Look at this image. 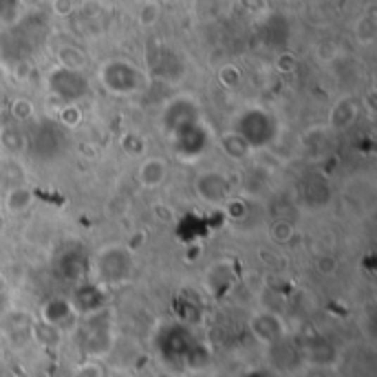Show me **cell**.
Wrapping results in <instances>:
<instances>
[{"label": "cell", "mask_w": 377, "mask_h": 377, "mask_svg": "<svg viewBox=\"0 0 377 377\" xmlns=\"http://www.w3.org/2000/svg\"><path fill=\"white\" fill-rule=\"evenodd\" d=\"M166 179H168V161L166 159L151 155L141 161V166L137 170V181L141 188L157 190L166 184Z\"/></svg>", "instance_id": "obj_1"}, {"label": "cell", "mask_w": 377, "mask_h": 377, "mask_svg": "<svg viewBox=\"0 0 377 377\" xmlns=\"http://www.w3.org/2000/svg\"><path fill=\"white\" fill-rule=\"evenodd\" d=\"M159 15H161V9L159 5L155 3V0H151V3H143L141 11H139V23L143 27H153L157 20H159Z\"/></svg>", "instance_id": "obj_7"}, {"label": "cell", "mask_w": 377, "mask_h": 377, "mask_svg": "<svg viewBox=\"0 0 377 377\" xmlns=\"http://www.w3.org/2000/svg\"><path fill=\"white\" fill-rule=\"evenodd\" d=\"M225 212H227V215L232 217V219H243L245 215H248V207H245L243 201L236 199V201H229V203H227Z\"/></svg>", "instance_id": "obj_10"}, {"label": "cell", "mask_w": 377, "mask_h": 377, "mask_svg": "<svg viewBox=\"0 0 377 377\" xmlns=\"http://www.w3.org/2000/svg\"><path fill=\"white\" fill-rule=\"evenodd\" d=\"M357 117V106L351 100H340V104L331 113V126L338 130L349 128Z\"/></svg>", "instance_id": "obj_3"}, {"label": "cell", "mask_w": 377, "mask_h": 377, "mask_svg": "<svg viewBox=\"0 0 377 377\" xmlns=\"http://www.w3.org/2000/svg\"><path fill=\"white\" fill-rule=\"evenodd\" d=\"M34 113H36V108H34V104L27 100V97H18V100H13V104H11V115L18 122L31 120V117H34Z\"/></svg>", "instance_id": "obj_6"}, {"label": "cell", "mask_w": 377, "mask_h": 377, "mask_svg": "<svg viewBox=\"0 0 377 377\" xmlns=\"http://www.w3.org/2000/svg\"><path fill=\"white\" fill-rule=\"evenodd\" d=\"M316 267H318V271H320L322 276H336V271H338V260H336V256H331V254H322V256L316 260Z\"/></svg>", "instance_id": "obj_8"}, {"label": "cell", "mask_w": 377, "mask_h": 377, "mask_svg": "<svg viewBox=\"0 0 377 377\" xmlns=\"http://www.w3.org/2000/svg\"><path fill=\"white\" fill-rule=\"evenodd\" d=\"M293 236V225L287 223V221H276L271 227H269V238L278 245H285L289 243Z\"/></svg>", "instance_id": "obj_5"}, {"label": "cell", "mask_w": 377, "mask_h": 377, "mask_svg": "<svg viewBox=\"0 0 377 377\" xmlns=\"http://www.w3.org/2000/svg\"><path fill=\"white\" fill-rule=\"evenodd\" d=\"M53 9H56L58 15H69L71 9H73V3H71V0H56Z\"/></svg>", "instance_id": "obj_11"}, {"label": "cell", "mask_w": 377, "mask_h": 377, "mask_svg": "<svg viewBox=\"0 0 377 377\" xmlns=\"http://www.w3.org/2000/svg\"><path fill=\"white\" fill-rule=\"evenodd\" d=\"M73 377H104V371L97 362H84L73 371Z\"/></svg>", "instance_id": "obj_9"}, {"label": "cell", "mask_w": 377, "mask_h": 377, "mask_svg": "<svg viewBox=\"0 0 377 377\" xmlns=\"http://www.w3.org/2000/svg\"><path fill=\"white\" fill-rule=\"evenodd\" d=\"M58 120L67 128H77L82 124V120H84V115H82V108L77 104L69 102L58 110Z\"/></svg>", "instance_id": "obj_4"}, {"label": "cell", "mask_w": 377, "mask_h": 377, "mask_svg": "<svg viewBox=\"0 0 377 377\" xmlns=\"http://www.w3.org/2000/svg\"><path fill=\"white\" fill-rule=\"evenodd\" d=\"M31 205H34V194L27 188H11L5 194V207L11 215H25Z\"/></svg>", "instance_id": "obj_2"}, {"label": "cell", "mask_w": 377, "mask_h": 377, "mask_svg": "<svg viewBox=\"0 0 377 377\" xmlns=\"http://www.w3.org/2000/svg\"><path fill=\"white\" fill-rule=\"evenodd\" d=\"M155 212L161 217V219H168V221H172L174 219V215H172V207L170 205H163V203H159V205H155Z\"/></svg>", "instance_id": "obj_12"}]
</instances>
